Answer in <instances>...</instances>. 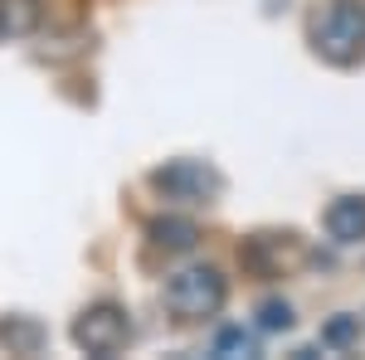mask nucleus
<instances>
[{"label": "nucleus", "mask_w": 365, "mask_h": 360, "mask_svg": "<svg viewBox=\"0 0 365 360\" xmlns=\"http://www.w3.org/2000/svg\"><path fill=\"white\" fill-rule=\"evenodd\" d=\"M225 297H229V287L215 268H185V273H175L166 282V307L180 322H205V317H215V312L225 307Z\"/></svg>", "instance_id": "2"}, {"label": "nucleus", "mask_w": 365, "mask_h": 360, "mask_svg": "<svg viewBox=\"0 0 365 360\" xmlns=\"http://www.w3.org/2000/svg\"><path fill=\"white\" fill-rule=\"evenodd\" d=\"M327 234L336 244H361L365 239V195H341L327 210Z\"/></svg>", "instance_id": "5"}, {"label": "nucleus", "mask_w": 365, "mask_h": 360, "mask_svg": "<svg viewBox=\"0 0 365 360\" xmlns=\"http://www.w3.org/2000/svg\"><path fill=\"white\" fill-rule=\"evenodd\" d=\"M356 341H361V317H331L322 326V346L327 351H351Z\"/></svg>", "instance_id": "9"}, {"label": "nucleus", "mask_w": 365, "mask_h": 360, "mask_svg": "<svg viewBox=\"0 0 365 360\" xmlns=\"http://www.w3.org/2000/svg\"><path fill=\"white\" fill-rule=\"evenodd\" d=\"M151 185L166 200H180V205H210L215 195L225 190L220 170L205 166V161H166L161 170H151Z\"/></svg>", "instance_id": "3"}, {"label": "nucleus", "mask_w": 365, "mask_h": 360, "mask_svg": "<svg viewBox=\"0 0 365 360\" xmlns=\"http://www.w3.org/2000/svg\"><path fill=\"white\" fill-rule=\"evenodd\" d=\"M151 244L166 253H190L200 244V229L190 220H156L151 224Z\"/></svg>", "instance_id": "7"}, {"label": "nucleus", "mask_w": 365, "mask_h": 360, "mask_svg": "<svg viewBox=\"0 0 365 360\" xmlns=\"http://www.w3.org/2000/svg\"><path fill=\"white\" fill-rule=\"evenodd\" d=\"M44 341H49L44 322H34V317H0V346L10 356H39Z\"/></svg>", "instance_id": "6"}, {"label": "nucleus", "mask_w": 365, "mask_h": 360, "mask_svg": "<svg viewBox=\"0 0 365 360\" xmlns=\"http://www.w3.org/2000/svg\"><path fill=\"white\" fill-rule=\"evenodd\" d=\"M258 326H263V331H287V326H292V307L278 302V297H268V302L258 307Z\"/></svg>", "instance_id": "11"}, {"label": "nucleus", "mask_w": 365, "mask_h": 360, "mask_svg": "<svg viewBox=\"0 0 365 360\" xmlns=\"http://www.w3.org/2000/svg\"><path fill=\"white\" fill-rule=\"evenodd\" d=\"M312 49L336 63L351 68L365 58V5L361 0H331L312 15Z\"/></svg>", "instance_id": "1"}, {"label": "nucleus", "mask_w": 365, "mask_h": 360, "mask_svg": "<svg viewBox=\"0 0 365 360\" xmlns=\"http://www.w3.org/2000/svg\"><path fill=\"white\" fill-rule=\"evenodd\" d=\"M215 356H253V336L244 326H225V331L215 336Z\"/></svg>", "instance_id": "10"}, {"label": "nucleus", "mask_w": 365, "mask_h": 360, "mask_svg": "<svg viewBox=\"0 0 365 360\" xmlns=\"http://www.w3.org/2000/svg\"><path fill=\"white\" fill-rule=\"evenodd\" d=\"M127 331H132L127 317L113 302H103V307H88L83 317L73 322V346L88 351V356H117L127 346Z\"/></svg>", "instance_id": "4"}, {"label": "nucleus", "mask_w": 365, "mask_h": 360, "mask_svg": "<svg viewBox=\"0 0 365 360\" xmlns=\"http://www.w3.org/2000/svg\"><path fill=\"white\" fill-rule=\"evenodd\" d=\"M34 25H39V0H0V39L29 34Z\"/></svg>", "instance_id": "8"}]
</instances>
